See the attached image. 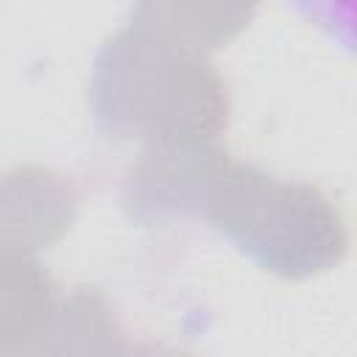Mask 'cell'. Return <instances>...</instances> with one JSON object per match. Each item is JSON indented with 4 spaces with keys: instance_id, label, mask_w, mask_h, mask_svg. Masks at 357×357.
Returning <instances> with one entry per match:
<instances>
[{
    "instance_id": "2",
    "label": "cell",
    "mask_w": 357,
    "mask_h": 357,
    "mask_svg": "<svg viewBox=\"0 0 357 357\" xmlns=\"http://www.w3.org/2000/svg\"><path fill=\"white\" fill-rule=\"evenodd\" d=\"M206 220L259 268L284 279L324 273L349 248L346 220L329 195L248 162H229Z\"/></svg>"
},
{
    "instance_id": "1",
    "label": "cell",
    "mask_w": 357,
    "mask_h": 357,
    "mask_svg": "<svg viewBox=\"0 0 357 357\" xmlns=\"http://www.w3.org/2000/svg\"><path fill=\"white\" fill-rule=\"evenodd\" d=\"M89 103L98 128L145 148L218 142L229 126V92L206 53L134 20L98 50Z\"/></svg>"
},
{
    "instance_id": "4",
    "label": "cell",
    "mask_w": 357,
    "mask_h": 357,
    "mask_svg": "<svg viewBox=\"0 0 357 357\" xmlns=\"http://www.w3.org/2000/svg\"><path fill=\"white\" fill-rule=\"evenodd\" d=\"M75 184L47 167L25 165L0 176V245L31 254L56 243L75 220Z\"/></svg>"
},
{
    "instance_id": "8",
    "label": "cell",
    "mask_w": 357,
    "mask_h": 357,
    "mask_svg": "<svg viewBox=\"0 0 357 357\" xmlns=\"http://www.w3.org/2000/svg\"><path fill=\"white\" fill-rule=\"evenodd\" d=\"M123 357H195V354L181 351V349H170V346H153V343H142V346H128Z\"/></svg>"
},
{
    "instance_id": "7",
    "label": "cell",
    "mask_w": 357,
    "mask_h": 357,
    "mask_svg": "<svg viewBox=\"0 0 357 357\" xmlns=\"http://www.w3.org/2000/svg\"><path fill=\"white\" fill-rule=\"evenodd\" d=\"M243 3H139L131 20L192 50H212L231 39L254 14Z\"/></svg>"
},
{
    "instance_id": "3",
    "label": "cell",
    "mask_w": 357,
    "mask_h": 357,
    "mask_svg": "<svg viewBox=\"0 0 357 357\" xmlns=\"http://www.w3.org/2000/svg\"><path fill=\"white\" fill-rule=\"evenodd\" d=\"M229 156L218 142L145 148L123 184V204L142 223L209 218Z\"/></svg>"
},
{
    "instance_id": "5",
    "label": "cell",
    "mask_w": 357,
    "mask_h": 357,
    "mask_svg": "<svg viewBox=\"0 0 357 357\" xmlns=\"http://www.w3.org/2000/svg\"><path fill=\"white\" fill-rule=\"evenodd\" d=\"M126 337L109 301L86 287L56 298L22 357H123Z\"/></svg>"
},
{
    "instance_id": "6",
    "label": "cell",
    "mask_w": 357,
    "mask_h": 357,
    "mask_svg": "<svg viewBox=\"0 0 357 357\" xmlns=\"http://www.w3.org/2000/svg\"><path fill=\"white\" fill-rule=\"evenodd\" d=\"M53 304L47 271L31 254L0 245V357H22Z\"/></svg>"
}]
</instances>
